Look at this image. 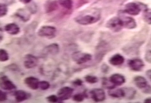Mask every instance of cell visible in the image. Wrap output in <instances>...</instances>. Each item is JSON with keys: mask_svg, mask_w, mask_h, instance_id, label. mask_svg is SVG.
I'll return each mask as SVG.
<instances>
[{"mask_svg": "<svg viewBox=\"0 0 151 103\" xmlns=\"http://www.w3.org/2000/svg\"><path fill=\"white\" fill-rule=\"evenodd\" d=\"M7 94L2 90L0 89V102H4L7 100Z\"/></svg>", "mask_w": 151, "mask_h": 103, "instance_id": "d6a6232c", "label": "cell"}, {"mask_svg": "<svg viewBox=\"0 0 151 103\" xmlns=\"http://www.w3.org/2000/svg\"><path fill=\"white\" fill-rule=\"evenodd\" d=\"M142 8L139 5L134 2H130L125 5L124 12L132 16H137L141 12Z\"/></svg>", "mask_w": 151, "mask_h": 103, "instance_id": "ba28073f", "label": "cell"}, {"mask_svg": "<svg viewBox=\"0 0 151 103\" xmlns=\"http://www.w3.org/2000/svg\"><path fill=\"white\" fill-rule=\"evenodd\" d=\"M39 83L37 78L33 76H29L24 79L25 84L32 90H37L39 88Z\"/></svg>", "mask_w": 151, "mask_h": 103, "instance_id": "7c38bea8", "label": "cell"}, {"mask_svg": "<svg viewBox=\"0 0 151 103\" xmlns=\"http://www.w3.org/2000/svg\"><path fill=\"white\" fill-rule=\"evenodd\" d=\"M92 99L96 102H103L106 99V95L104 90L101 88H95L91 91Z\"/></svg>", "mask_w": 151, "mask_h": 103, "instance_id": "8fae6325", "label": "cell"}, {"mask_svg": "<svg viewBox=\"0 0 151 103\" xmlns=\"http://www.w3.org/2000/svg\"><path fill=\"white\" fill-rule=\"evenodd\" d=\"M106 27L114 32H118L124 27L123 21L120 18L113 17L108 21L106 24Z\"/></svg>", "mask_w": 151, "mask_h": 103, "instance_id": "277c9868", "label": "cell"}, {"mask_svg": "<svg viewBox=\"0 0 151 103\" xmlns=\"http://www.w3.org/2000/svg\"><path fill=\"white\" fill-rule=\"evenodd\" d=\"M16 15L17 17H19V19H20L21 20H22L24 22H28L29 20L30 19V13H29L28 11H27L25 9L20 8L17 10V11L16 13Z\"/></svg>", "mask_w": 151, "mask_h": 103, "instance_id": "2e32d148", "label": "cell"}, {"mask_svg": "<svg viewBox=\"0 0 151 103\" xmlns=\"http://www.w3.org/2000/svg\"><path fill=\"white\" fill-rule=\"evenodd\" d=\"M124 91V98L131 100H132L136 94V91L132 87L129 88H123Z\"/></svg>", "mask_w": 151, "mask_h": 103, "instance_id": "ffe728a7", "label": "cell"}, {"mask_svg": "<svg viewBox=\"0 0 151 103\" xmlns=\"http://www.w3.org/2000/svg\"><path fill=\"white\" fill-rule=\"evenodd\" d=\"M100 19V13L97 10H95L92 14H85L77 17L75 19L76 22L82 25H88L94 24Z\"/></svg>", "mask_w": 151, "mask_h": 103, "instance_id": "6da1fadb", "label": "cell"}, {"mask_svg": "<svg viewBox=\"0 0 151 103\" xmlns=\"http://www.w3.org/2000/svg\"><path fill=\"white\" fill-rule=\"evenodd\" d=\"M73 91V89L71 87L64 86L58 90L57 92V96L58 97L60 100L62 102L64 100L69 99L72 97Z\"/></svg>", "mask_w": 151, "mask_h": 103, "instance_id": "52a82bcc", "label": "cell"}, {"mask_svg": "<svg viewBox=\"0 0 151 103\" xmlns=\"http://www.w3.org/2000/svg\"><path fill=\"white\" fill-rule=\"evenodd\" d=\"M38 63V58L33 55L28 54L24 57V66L27 69H32L37 66Z\"/></svg>", "mask_w": 151, "mask_h": 103, "instance_id": "30bf717a", "label": "cell"}, {"mask_svg": "<svg viewBox=\"0 0 151 103\" xmlns=\"http://www.w3.org/2000/svg\"><path fill=\"white\" fill-rule=\"evenodd\" d=\"M5 30L10 35H16L20 32L19 25L15 23H10L5 26Z\"/></svg>", "mask_w": 151, "mask_h": 103, "instance_id": "5bb4252c", "label": "cell"}, {"mask_svg": "<svg viewBox=\"0 0 151 103\" xmlns=\"http://www.w3.org/2000/svg\"><path fill=\"white\" fill-rule=\"evenodd\" d=\"M73 99L74 101L76 102H81L84 99V96L83 94H76L73 96Z\"/></svg>", "mask_w": 151, "mask_h": 103, "instance_id": "1f68e13d", "label": "cell"}, {"mask_svg": "<svg viewBox=\"0 0 151 103\" xmlns=\"http://www.w3.org/2000/svg\"><path fill=\"white\" fill-rule=\"evenodd\" d=\"M144 21L148 24L151 25V9H145L143 13Z\"/></svg>", "mask_w": 151, "mask_h": 103, "instance_id": "7402d4cb", "label": "cell"}, {"mask_svg": "<svg viewBox=\"0 0 151 103\" xmlns=\"http://www.w3.org/2000/svg\"><path fill=\"white\" fill-rule=\"evenodd\" d=\"M50 83L47 81H41L39 83V88L42 91L47 90L50 88Z\"/></svg>", "mask_w": 151, "mask_h": 103, "instance_id": "f1b7e54d", "label": "cell"}, {"mask_svg": "<svg viewBox=\"0 0 151 103\" xmlns=\"http://www.w3.org/2000/svg\"><path fill=\"white\" fill-rule=\"evenodd\" d=\"M85 81L89 84H94L98 82V78L94 76L87 75L85 77Z\"/></svg>", "mask_w": 151, "mask_h": 103, "instance_id": "484cf974", "label": "cell"}, {"mask_svg": "<svg viewBox=\"0 0 151 103\" xmlns=\"http://www.w3.org/2000/svg\"><path fill=\"white\" fill-rule=\"evenodd\" d=\"M74 84L77 85H81L82 84V81H81L80 80L78 79V80H76L74 82Z\"/></svg>", "mask_w": 151, "mask_h": 103, "instance_id": "d590c367", "label": "cell"}, {"mask_svg": "<svg viewBox=\"0 0 151 103\" xmlns=\"http://www.w3.org/2000/svg\"><path fill=\"white\" fill-rule=\"evenodd\" d=\"M47 102L49 103H58V102H61V101L60 100L58 97L57 96V95H50L49 96H47Z\"/></svg>", "mask_w": 151, "mask_h": 103, "instance_id": "f546056e", "label": "cell"}, {"mask_svg": "<svg viewBox=\"0 0 151 103\" xmlns=\"http://www.w3.org/2000/svg\"><path fill=\"white\" fill-rule=\"evenodd\" d=\"M19 1L24 4H28L30 2H31L32 0H19Z\"/></svg>", "mask_w": 151, "mask_h": 103, "instance_id": "e575fe53", "label": "cell"}, {"mask_svg": "<svg viewBox=\"0 0 151 103\" xmlns=\"http://www.w3.org/2000/svg\"><path fill=\"white\" fill-rule=\"evenodd\" d=\"M120 19L123 21V27L125 28L132 29L136 28L137 24L134 19L128 16H123Z\"/></svg>", "mask_w": 151, "mask_h": 103, "instance_id": "4fadbf2b", "label": "cell"}, {"mask_svg": "<svg viewBox=\"0 0 151 103\" xmlns=\"http://www.w3.org/2000/svg\"><path fill=\"white\" fill-rule=\"evenodd\" d=\"M103 86L105 88H106L109 90L115 88V87H116V86L111 83V81H110L109 79L108 80L105 78L103 79Z\"/></svg>", "mask_w": 151, "mask_h": 103, "instance_id": "d4e9b609", "label": "cell"}, {"mask_svg": "<svg viewBox=\"0 0 151 103\" xmlns=\"http://www.w3.org/2000/svg\"><path fill=\"white\" fill-rule=\"evenodd\" d=\"M145 59L148 63L151 64V44H149L147 46L145 55Z\"/></svg>", "mask_w": 151, "mask_h": 103, "instance_id": "4316f807", "label": "cell"}, {"mask_svg": "<svg viewBox=\"0 0 151 103\" xmlns=\"http://www.w3.org/2000/svg\"><path fill=\"white\" fill-rule=\"evenodd\" d=\"M57 29L52 26H42L38 29L37 35L41 37H54L56 33Z\"/></svg>", "mask_w": 151, "mask_h": 103, "instance_id": "3957f363", "label": "cell"}, {"mask_svg": "<svg viewBox=\"0 0 151 103\" xmlns=\"http://www.w3.org/2000/svg\"><path fill=\"white\" fill-rule=\"evenodd\" d=\"M114 89V88L109 90L108 94L110 96L114 98H121V97H124V91L123 88L116 89Z\"/></svg>", "mask_w": 151, "mask_h": 103, "instance_id": "44dd1931", "label": "cell"}, {"mask_svg": "<svg viewBox=\"0 0 151 103\" xmlns=\"http://www.w3.org/2000/svg\"><path fill=\"white\" fill-rule=\"evenodd\" d=\"M58 3L61 6L67 9H72L73 6L72 0H58Z\"/></svg>", "mask_w": 151, "mask_h": 103, "instance_id": "603a6c76", "label": "cell"}, {"mask_svg": "<svg viewBox=\"0 0 151 103\" xmlns=\"http://www.w3.org/2000/svg\"><path fill=\"white\" fill-rule=\"evenodd\" d=\"M9 59L8 52L4 49H0V62H6Z\"/></svg>", "mask_w": 151, "mask_h": 103, "instance_id": "cb8c5ba5", "label": "cell"}, {"mask_svg": "<svg viewBox=\"0 0 151 103\" xmlns=\"http://www.w3.org/2000/svg\"><path fill=\"white\" fill-rule=\"evenodd\" d=\"M72 59L77 64H83L91 61L92 55L81 52H76L72 55Z\"/></svg>", "mask_w": 151, "mask_h": 103, "instance_id": "5b68a950", "label": "cell"}, {"mask_svg": "<svg viewBox=\"0 0 151 103\" xmlns=\"http://www.w3.org/2000/svg\"><path fill=\"white\" fill-rule=\"evenodd\" d=\"M30 3L29 4V5L28 7V11L30 13H31L32 14H35L37 12V7L35 3H33V2H32L31 4H30Z\"/></svg>", "mask_w": 151, "mask_h": 103, "instance_id": "4dcf8cb0", "label": "cell"}, {"mask_svg": "<svg viewBox=\"0 0 151 103\" xmlns=\"http://www.w3.org/2000/svg\"><path fill=\"white\" fill-rule=\"evenodd\" d=\"M128 66L132 71L139 72L143 69L144 63L140 58H134L128 61Z\"/></svg>", "mask_w": 151, "mask_h": 103, "instance_id": "9c48e42d", "label": "cell"}, {"mask_svg": "<svg viewBox=\"0 0 151 103\" xmlns=\"http://www.w3.org/2000/svg\"><path fill=\"white\" fill-rule=\"evenodd\" d=\"M8 11L7 5L4 4H0V17L6 15Z\"/></svg>", "mask_w": 151, "mask_h": 103, "instance_id": "83f0119b", "label": "cell"}, {"mask_svg": "<svg viewBox=\"0 0 151 103\" xmlns=\"http://www.w3.org/2000/svg\"><path fill=\"white\" fill-rule=\"evenodd\" d=\"M60 51L59 45L56 44H52L50 45H47L44 49V52L47 54H50L52 55H55L58 53Z\"/></svg>", "mask_w": 151, "mask_h": 103, "instance_id": "d6986e66", "label": "cell"}, {"mask_svg": "<svg viewBox=\"0 0 151 103\" xmlns=\"http://www.w3.org/2000/svg\"><path fill=\"white\" fill-rule=\"evenodd\" d=\"M0 88L4 91H13L16 89V86L6 75L0 72Z\"/></svg>", "mask_w": 151, "mask_h": 103, "instance_id": "7a4b0ae2", "label": "cell"}, {"mask_svg": "<svg viewBox=\"0 0 151 103\" xmlns=\"http://www.w3.org/2000/svg\"></svg>", "mask_w": 151, "mask_h": 103, "instance_id": "74e56055", "label": "cell"}, {"mask_svg": "<svg viewBox=\"0 0 151 103\" xmlns=\"http://www.w3.org/2000/svg\"><path fill=\"white\" fill-rule=\"evenodd\" d=\"M109 62L113 66H120L124 63V58L120 54H116L110 58Z\"/></svg>", "mask_w": 151, "mask_h": 103, "instance_id": "ac0fdd59", "label": "cell"}, {"mask_svg": "<svg viewBox=\"0 0 151 103\" xmlns=\"http://www.w3.org/2000/svg\"><path fill=\"white\" fill-rule=\"evenodd\" d=\"M111 83L115 86H120L125 83V79L123 75L115 73L112 75L109 78Z\"/></svg>", "mask_w": 151, "mask_h": 103, "instance_id": "9a60e30c", "label": "cell"}, {"mask_svg": "<svg viewBox=\"0 0 151 103\" xmlns=\"http://www.w3.org/2000/svg\"><path fill=\"white\" fill-rule=\"evenodd\" d=\"M133 83L139 89H142L145 93H150L151 88L148 84L147 80L140 76H136L133 79Z\"/></svg>", "mask_w": 151, "mask_h": 103, "instance_id": "8992f818", "label": "cell"}, {"mask_svg": "<svg viewBox=\"0 0 151 103\" xmlns=\"http://www.w3.org/2000/svg\"><path fill=\"white\" fill-rule=\"evenodd\" d=\"M145 103H151V97H148L144 100Z\"/></svg>", "mask_w": 151, "mask_h": 103, "instance_id": "8d00e7d4", "label": "cell"}, {"mask_svg": "<svg viewBox=\"0 0 151 103\" xmlns=\"http://www.w3.org/2000/svg\"><path fill=\"white\" fill-rule=\"evenodd\" d=\"M14 96L17 102L21 103L27 100L28 99L29 94L25 91L17 90L14 92Z\"/></svg>", "mask_w": 151, "mask_h": 103, "instance_id": "e0dca14e", "label": "cell"}, {"mask_svg": "<svg viewBox=\"0 0 151 103\" xmlns=\"http://www.w3.org/2000/svg\"><path fill=\"white\" fill-rule=\"evenodd\" d=\"M146 75L151 81V69H150L146 72Z\"/></svg>", "mask_w": 151, "mask_h": 103, "instance_id": "836d02e7", "label": "cell"}]
</instances>
